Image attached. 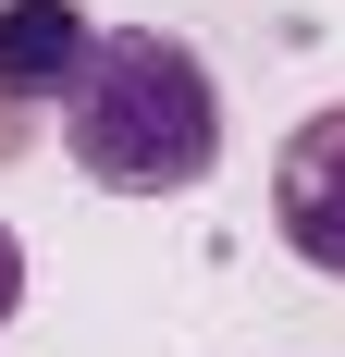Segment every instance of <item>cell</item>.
Instances as JSON below:
<instances>
[{
	"label": "cell",
	"mask_w": 345,
	"mask_h": 357,
	"mask_svg": "<svg viewBox=\"0 0 345 357\" xmlns=\"http://www.w3.org/2000/svg\"><path fill=\"white\" fill-rule=\"evenodd\" d=\"M87 50H99V25L74 13V0H0V99H62L74 74H87Z\"/></svg>",
	"instance_id": "3957f363"
},
{
	"label": "cell",
	"mask_w": 345,
	"mask_h": 357,
	"mask_svg": "<svg viewBox=\"0 0 345 357\" xmlns=\"http://www.w3.org/2000/svg\"><path fill=\"white\" fill-rule=\"evenodd\" d=\"M62 136H74V173L111 185V197H185L222 160V86H210V62L185 37L124 25L62 86Z\"/></svg>",
	"instance_id": "6da1fadb"
},
{
	"label": "cell",
	"mask_w": 345,
	"mask_h": 357,
	"mask_svg": "<svg viewBox=\"0 0 345 357\" xmlns=\"http://www.w3.org/2000/svg\"><path fill=\"white\" fill-rule=\"evenodd\" d=\"M272 222H284V247L309 259V271L345 284V99L309 111V123L284 136V160H272Z\"/></svg>",
	"instance_id": "7a4b0ae2"
},
{
	"label": "cell",
	"mask_w": 345,
	"mask_h": 357,
	"mask_svg": "<svg viewBox=\"0 0 345 357\" xmlns=\"http://www.w3.org/2000/svg\"><path fill=\"white\" fill-rule=\"evenodd\" d=\"M25 308V247H13V222H0V321Z\"/></svg>",
	"instance_id": "277c9868"
},
{
	"label": "cell",
	"mask_w": 345,
	"mask_h": 357,
	"mask_svg": "<svg viewBox=\"0 0 345 357\" xmlns=\"http://www.w3.org/2000/svg\"><path fill=\"white\" fill-rule=\"evenodd\" d=\"M25 136H37V123H25V99H0V160H25Z\"/></svg>",
	"instance_id": "5b68a950"
}]
</instances>
